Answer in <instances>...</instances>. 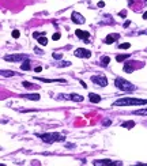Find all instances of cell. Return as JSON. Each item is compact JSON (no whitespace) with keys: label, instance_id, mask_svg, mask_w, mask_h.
Returning a JSON list of instances; mask_svg holds the SVG:
<instances>
[{"label":"cell","instance_id":"cell-21","mask_svg":"<svg viewBox=\"0 0 147 166\" xmlns=\"http://www.w3.org/2000/svg\"><path fill=\"white\" fill-rule=\"evenodd\" d=\"M52 56H53V59H56V60H60V59H63V53H61V52H55Z\"/></svg>","mask_w":147,"mask_h":166},{"label":"cell","instance_id":"cell-6","mask_svg":"<svg viewBox=\"0 0 147 166\" xmlns=\"http://www.w3.org/2000/svg\"><path fill=\"white\" fill-rule=\"evenodd\" d=\"M93 165L95 166H115V165H121V162H112L110 159H101V161H93Z\"/></svg>","mask_w":147,"mask_h":166},{"label":"cell","instance_id":"cell-1","mask_svg":"<svg viewBox=\"0 0 147 166\" xmlns=\"http://www.w3.org/2000/svg\"><path fill=\"white\" fill-rule=\"evenodd\" d=\"M40 139H41L44 143H55V142H64V138L61 134H57V132H52V134H37Z\"/></svg>","mask_w":147,"mask_h":166},{"label":"cell","instance_id":"cell-5","mask_svg":"<svg viewBox=\"0 0 147 166\" xmlns=\"http://www.w3.org/2000/svg\"><path fill=\"white\" fill-rule=\"evenodd\" d=\"M91 82L98 86H101V87H105L108 85V79L104 75H94V76H91Z\"/></svg>","mask_w":147,"mask_h":166},{"label":"cell","instance_id":"cell-2","mask_svg":"<svg viewBox=\"0 0 147 166\" xmlns=\"http://www.w3.org/2000/svg\"><path fill=\"white\" fill-rule=\"evenodd\" d=\"M130 105H147V99L139 98H120L117 99L113 106H130Z\"/></svg>","mask_w":147,"mask_h":166},{"label":"cell","instance_id":"cell-33","mask_svg":"<svg viewBox=\"0 0 147 166\" xmlns=\"http://www.w3.org/2000/svg\"><path fill=\"white\" fill-rule=\"evenodd\" d=\"M34 50H35V53H44L41 49H38V48H34Z\"/></svg>","mask_w":147,"mask_h":166},{"label":"cell","instance_id":"cell-28","mask_svg":"<svg viewBox=\"0 0 147 166\" xmlns=\"http://www.w3.org/2000/svg\"><path fill=\"white\" fill-rule=\"evenodd\" d=\"M119 15H120V17H127V11H125V10L120 11V12H119Z\"/></svg>","mask_w":147,"mask_h":166},{"label":"cell","instance_id":"cell-16","mask_svg":"<svg viewBox=\"0 0 147 166\" xmlns=\"http://www.w3.org/2000/svg\"><path fill=\"white\" fill-rule=\"evenodd\" d=\"M30 68H32V65H30V61H29V59H27V60H24L23 64L21 65V70L22 71H29Z\"/></svg>","mask_w":147,"mask_h":166},{"label":"cell","instance_id":"cell-15","mask_svg":"<svg viewBox=\"0 0 147 166\" xmlns=\"http://www.w3.org/2000/svg\"><path fill=\"white\" fill-rule=\"evenodd\" d=\"M70 99L75 101V102H82V101H83V96H79V94H71Z\"/></svg>","mask_w":147,"mask_h":166},{"label":"cell","instance_id":"cell-3","mask_svg":"<svg viewBox=\"0 0 147 166\" xmlns=\"http://www.w3.org/2000/svg\"><path fill=\"white\" fill-rule=\"evenodd\" d=\"M115 85H116V87L122 90V91H135V90H136V86L132 85L131 82L125 80V79L120 78V76L115 79Z\"/></svg>","mask_w":147,"mask_h":166},{"label":"cell","instance_id":"cell-7","mask_svg":"<svg viewBox=\"0 0 147 166\" xmlns=\"http://www.w3.org/2000/svg\"><path fill=\"white\" fill-rule=\"evenodd\" d=\"M74 55L76 57H83V59H89V57H91V52L87 49H83V48H78L75 52H74Z\"/></svg>","mask_w":147,"mask_h":166},{"label":"cell","instance_id":"cell-29","mask_svg":"<svg viewBox=\"0 0 147 166\" xmlns=\"http://www.w3.org/2000/svg\"><path fill=\"white\" fill-rule=\"evenodd\" d=\"M52 38L55 40V41H56V40H59V38H60V34H59V33H56V34H53Z\"/></svg>","mask_w":147,"mask_h":166},{"label":"cell","instance_id":"cell-14","mask_svg":"<svg viewBox=\"0 0 147 166\" xmlns=\"http://www.w3.org/2000/svg\"><path fill=\"white\" fill-rule=\"evenodd\" d=\"M23 98L30 99V101H38L40 99V94H27V96H22Z\"/></svg>","mask_w":147,"mask_h":166},{"label":"cell","instance_id":"cell-9","mask_svg":"<svg viewBox=\"0 0 147 166\" xmlns=\"http://www.w3.org/2000/svg\"><path fill=\"white\" fill-rule=\"evenodd\" d=\"M75 34H76L78 38L83 40V41H84L86 44L90 42V34H89L87 32H83V30H79V29H78L76 32H75Z\"/></svg>","mask_w":147,"mask_h":166},{"label":"cell","instance_id":"cell-35","mask_svg":"<svg viewBox=\"0 0 147 166\" xmlns=\"http://www.w3.org/2000/svg\"><path fill=\"white\" fill-rule=\"evenodd\" d=\"M81 85H82V86H83V88H86V87H87V85H86V83H84V82H83V80H81Z\"/></svg>","mask_w":147,"mask_h":166},{"label":"cell","instance_id":"cell-32","mask_svg":"<svg viewBox=\"0 0 147 166\" xmlns=\"http://www.w3.org/2000/svg\"><path fill=\"white\" fill-rule=\"evenodd\" d=\"M97 6H98V7H104V6H105V3H104V1H98Z\"/></svg>","mask_w":147,"mask_h":166},{"label":"cell","instance_id":"cell-8","mask_svg":"<svg viewBox=\"0 0 147 166\" xmlns=\"http://www.w3.org/2000/svg\"><path fill=\"white\" fill-rule=\"evenodd\" d=\"M71 19H72L74 23H78V25H82V23H84L86 22V19H84V17L82 14H79V12H72V15H71Z\"/></svg>","mask_w":147,"mask_h":166},{"label":"cell","instance_id":"cell-18","mask_svg":"<svg viewBox=\"0 0 147 166\" xmlns=\"http://www.w3.org/2000/svg\"><path fill=\"white\" fill-rule=\"evenodd\" d=\"M121 127L127 128V129H131L132 127H135V121H127V123H122Z\"/></svg>","mask_w":147,"mask_h":166},{"label":"cell","instance_id":"cell-22","mask_svg":"<svg viewBox=\"0 0 147 166\" xmlns=\"http://www.w3.org/2000/svg\"><path fill=\"white\" fill-rule=\"evenodd\" d=\"M22 85H23L24 88H34V87L37 88V86H33V83H29V82H23Z\"/></svg>","mask_w":147,"mask_h":166},{"label":"cell","instance_id":"cell-24","mask_svg":"<svg viewBox=\"0 0 147 166\" xmlns=\"http://www.w3.org/2000/svg\"><path fill=\"white\" fill-rule=\"evenodd\" d=\"M38 42L41 44V45H48V40H46L45 37H40V38H38Z\"/></svg>","mask_w":147,"mask_h":166},{"label":"cell","instance_id":"cell-23","mask_svg":"<svg viewBox=\"0 0 147 166\" xmlns=\"http://www.w3.org/2000/svg\"><path fill=\"white\" fill-rule=\"evenodd\" d=\"M1 75H3V76H8V78H10V76H12V75H14V72H12V71L3 70V71H1Z\"/></svg>","mask_w":147,"mask_h":166},{"label":"cell","instance_id":"cell-26","mask_svg":"<svg viewBox=\"0 0 147 166\" xmlns=\"http://www.w3.org/2000/svg\"><path fill=\"white\" fill-rule=\"evenodd\" d=\"M40 35H45V33L42 32V33H38V32H34L33 33V37H34V38H38Z\"/></svg>","mask_w":147,"mask_h":166},{"label":"cell","instance_id":"cell-4","mask_svg":"<svg viewBox=\"0 0 147 166\" xmlns=\"http://www.w3.org/2000/svg\"><path fill=\"white\" fill-rule=\"evenodd\" d=\"M6 61H12V63H18V61H24L27 60V55H22V53H15V55H7L3 57Z\"/></svg>","mask_w":147,"mask_h":166},{"label":"cell","instance_id":"cell-19","mask_svg":"<svg viewBox=\"0 0 147 166\" xmlns=\"http://www.w3.org/2000/svg\"><path fill=\"white\" fill-rule=\"evenodd\" d=\"M133 114L136 116H147V109H139V110H135Z\"/></svg>","mask_w":147,"mask_h":166},{"label":"cell","instance_id":"cell-17","mask_svg":"<svg viewBox=\"0 0 147 166\" xmlns=\"http://www.w3.org/2000/svg\"><path fill=\"white\" fill-rule=\"evenodd\" d=\"M128 57H130V55H117V56H116V60L119 61V63H121V61H124V60H127V59H128Z\"/></svg>","mask_w":147,"mask_h":166},{"label":"cell","instance_id":"cell-25","mask_svg":"<svg viewBox=\"0 0 147 166\" xmlns=\"http://www.w3.org/2000/svg\"><path fill=\"white\" fill-rule=\"evenodd\" d=\"M130 46H131V44H130V42H124V44H120L119 48H120V49H128Z\"/></svg>","mask_w":147,"mask_h":166},{"label":"cell","instance_id":"cell-20","mask_svg":"<svg viewBox=\"0 0 147 166\" xmlns=\"http://www.w3.org/2000/svg\"><path fill=\"white\" fill-rule=\"evenodd\" d=\"M109 61H110V59H109L108 56H104V57H101V65H104V67H106L109 64Z\"/></svg>","mask_w":147,"mask_h":166},{"label":"cell","instance_id":"cell-13","mask_svg":"<svg viewBox=\"0 0 147 166\" xmlns=\"http://www.w3.org/2000/svg\"><path fill=\"white\" fill-rule=\"evenodd\" d=\"M89 98H90V102L91 103L101 102V97L98 96V94H94V93H90V94H89Z\"/></svg>","mask_w":147,"mask_h":166},{"label":"cell","instance_id":"cell-11","mask_svg":"<svg viewBox=\"0 0 147 166\" xmlns=\"http://www.w3.org/2000/svg\"><path fill=\"white\" fill-rule=\"evenodd\" d=\"M119 38H120V34H117V33H112V34L106 35V38H105V44L110 45V44H113L115 41H117Z\"/></svg>","mask_w":147,"mask_h":166},{"label":"cell","instance_id":"cell-10","mask_svg":"<svg viewBox=\"0 0 147 166\" xmlns=\"http://www.w3.org/2000/svg\"><path fill=\"white\" fill-rule=\"evenodd\" d=\"M34 79L41 80L44 83H67L64 79H45V78H40V76H34Z\"/></svg>","mask_w":147,"mask_h":166},{"label":"cell","instance_id":"cell-12","mask_svg":"<svg viewBox=\"0 0 147 166\" xmlns=\"http://www.w3.org/2000/svg\"><path fill=\"white\" fill-rule=\"evenodd\" d=\"M138 61H128V63L124 65V72H127V74H131V72H133V70H135V65H136Z\"/></svg>","mask_w":147,"mask_h":166},{"label":"cell","instance_id":"cell-31","mask_svg":"<svg viewBox=\"0 0 147 166\" xmlns=\"http://www.w3.org/2000/svg\"><path fill=\"white\" fill-rule=\"evenodd\" d=\"M130 25H131V22H130V21H127V22H124V25H122V26H124V27H128Z\"/></svg>","mask_w":147,"mask_h":166},{"label":"cell","instance_id":"cell-30","mask_svg":"<svg viewBox=\"0 0 147 166\" xmlns=\"http://www.w3.org/2000/svg\"><path fill=\"white\" fill-rule=\"evenodd\" d=\"M34 71H35V72H41V71H42V67H41V65H38V67L34 68Z\"/></svg>","mask_w":147,"mask_h":166},{"label":"cell","instance_id":"cell-27","mask_svg":"<svg viewBox=\"0 0 147 166\" xmlns=\"http://www.w3.org/2000/svg\"><path fill=\"white\" fill-rule=\"evenodd\" d=\"M19 32H18V30H14V32H12V37H14V38H19Z\"/></svg>","mask_w":147,"mask_h":166},{"label":"cell","instance_id":"cell-34","mask_svg":"<svg viewBox=\"0 0 147 166\" xmlns=\"http://www.w3.org/2000/svg\"><path fill=\"white\" fill-rule=\"evenodd\" d=\"M104 125H106V127H108V125H110V120H106L105 123H104Z\"/></svg>","mask_w":147,"mask_h":166},{"label":"cell","instance_id":"cell-36","mask_svg":"<svg viewBox=\"0 0 147 166\" xmlns=\"http://www.w3.org/2000/svg\"><path fill=\"white\" fill-rule=\"evenodd\" d=\"M143 19H147V11H146V12H144V14H143Z\"/></svg>","mask_w":147,"mask_h":166}]
</instances>
